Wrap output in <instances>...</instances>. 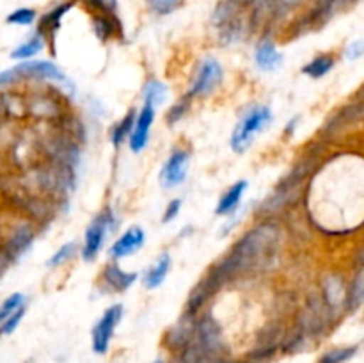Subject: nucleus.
<instances>
[{
  "instance_id": "f257e3e1",
  "label": "nucleus",
  "mask_w": 364,
  "mask_h": 363,
  "mask_svg": "<svg viewBox=\"0 0 364 363\" xmlns=\"http://www.w3.org/2000/svg\"><path fill=\"white\" fill-rule=\"evenodd\" d=\"M281 244V228L272 221H263L235 242L226 256L213 263L205 278L215 292L235 278L263 270L276 260Z\"/></svg>"
},
{
  "instance_id": "f03ea898",
  "label": "nucleus",
  "mask_w": 364,
  "mask_h": 363,
  "mask_svg": "<svg viewBox=\"0 0 364 363\" xmlns=\"http://www.w3.org/2000/svg\"><path fill=\"white\" fill-rule=\"evenodd\" d=\"M28 78V80H48L55 84H70L66 75L57 64L50 60H23L18 66L0 71V85H11Z\"/></svg>"
},
{
  "instance_id": "7ed1b4c3",
  "label": "nucleus",
  "mask_w": 364,
  "mask_h": 363,
  "mask_svg": "<svg viewBox=\"0 0 364 363\" xmlns=\"http://www.w3.org/2000/svg\"><path fill=\"white\" fill-rule=\"evenodd\" d=\"M272 123V110L267 105H255L244 114L231 134V149L235 153H244L252 144L256 135Z\"/></svg>"
},
{
  "instance_id": "20e7f679",
  "label": "nucleus",
  "mask_w": 364,
  "mask_h": 363,
  "mask_svg": "<svg viewBox=\"0 0 364 363\" xmlns=\"http://www.w3.org/2000/svg\"><path fill=\"white\" fill-rule=\"evenodd\" d=\"M117 228V219L114 216L112 209H105L89 223L87 230H85L84 246H82V258L85 262H92L96 260L98 253L102 251L103 244H105L107 235L112 233Z\"/></svg>"
},
{
  "instance_id": "39448f33",
  "label": "nucleus",
  "mask_w": 364,
  "mask_h": 363,
  "mask_svg": "<svg viewBox=\"0 0 364 363\" xmlns=\"http://www.w3.org/2000/svg\"><path fill=\"white\" fill-rule=\"evenodd\" d=\"M123 305H112L102 313L98 322L91 331V347L95 354H105L110 347L114 333L123 319Z\"/></svg>"
},
{
  "instance_id": "423d86ee",
  "label": "nucleus",
  "mask_w": 364,
  "mask_h": 363,
  "mask_svg": "<svg viewBox=\"0 0 364 363\" xmlns=\"http://www.w3.org/2000/svg\"><path fill=\"white\" fill-rule=\"evenodd\" d=\"M194 342L199 345L206 358L224 356V338L220 324L210 313L196 319Z\"/></svg>"
},
{
  "instance_id": "0eeeda50",
  "label": "nucleus",
  "mask_w": 364,
  "mask_h": 363,
  "mask_svg": "<svg viewBox=\"0 0 364 363\" xmlns=\"http://www.w3.org/2000/svg\"><path fill=\"white\" fill-rule=\"evenodd\" d=\"M224 77L223 64L215 59V57H206L201 64L198 66L194 78L191 82V89H188V98H203L208 96L219 88L220 80Z\"/></svg>"
},
{
  "instance_id": "6e6552de",
  "label": "nucleus",
  "mask_w": 364,
  "mask_h": 363,
  "mask_svg": "<svg viewBox=\"0 0 364 363\" xmlns=\"http://www.w3.org/2000/svg\"><path fill=\"white\" fill-rule=\"evenodd\" d=\"M188 160H191L188 149H173V153H171L169 159L164 164L162 171H160V185L164 189H174L183 184L188 174Z\"/></svg>"
},
{
  "instance_id": "1a4fd4ad",
  "label": "nucleus",
  "mask_w": 364,
  "mask_h": 363,
  "mask_svg": "<svg viewBox=\"0 0 364 363\" xmlns=\"http://www.w3.org/2000/svg\"><path fill=\"white\" fill-rule=\"evenodd\" d=\"M196 317L198 315H192V313L185 312L183 317L166 333L164 344L169 349L171 354L183 351L185 347H188L192 344V340H194Z\"/></svg>"
},
{
  "instance_id": "9d476101",
  "label": "nucleus",
  "mask_w": 364,
  "mask_h": 363,
  "mask_svg": "<svg viewBox=\"0 0 364 363\" xmlns=\"http://www.w3.org/2000/svg\"><path fill=\"white\" fill-rule=\"evenodd\" d=\"M153 121H155V107L144 103L135 116L134 128H132V134L128 137V146L134 153H141L148 146Z\"/></svg>"
},
{
  "instance_id": "9b49d317",
  "label": "nucleus",
  "mask_w": 364,
  "mask_h": 363,
  "mask_svg": "<svg viewBox=\"0 0 364 363\" xmlns=\"http://www.w3.org/2000/svg\"><path fill=\"white\" fill-rule=\"evenodd\" d=\"M137 273H128V270L121 269L116 262H110L103 267L102 274H100V283L107 292L123 294L137 281Z\"/></svg>"
},
{
  "instance_id": "f8f14e48",
  "label": "nucleus",
  "mask_w": 364,
  "mask_h": 363,
  "mask_svg": "<svg viewBox=\"0 0 364 363\" xmlns=\"http://www.w3.org/2000/svg\"><path fill=\"white\" fill-rule=\"evenodd\" d=\"M34 237H36V231L34 228H32V224L21 223L11 231V235L7 237L6 244L2 246V249L9 255V258L13 260V262H16V260H20L21 256L31 249L32 242H34Z\"/></svg>"
},
{
  "instance_id": "ddd939ff",
  "label": "nucleus",
  "mask_w": 364,
  "mask_h": 363,
  "mask_svg": "<svg viewBox=\"0 0 364 363\" xmlns=\"http://www.w3.org/2000/svg\"><path fill=\"white\" fill-rule=\"evenodd\" d=\"M364 121V103H352V105L343 107V109L338 110L333 117L329 120V123L326 125L323 132L327 135H336L340 132L348 130L354 125H359Z\"/></svg>"
},
{
  "instance_id": "4468645a",
  "label": "nucleus",
  "mask_w": 364,
  "mask_h": 363,
  "mask_svg": "<svg viewBox=\"0 0 364 363\" xmlns=\"http://www.w3.org/2000/svg\"><path fill=\"white\" fill-rule=\"evenodd\" d=\"M146 242V233L141 226H132L117 238L116 242L110 248V256L114 260H123L128 256L135 255L139 249L144 246Z\"/></svg>"
},
{
  "instance_id": "2eb2a0df",
  "label": "nucleus",
  "mask_w": 364,
  "mask_h": 363,
  "mask_svg": "<svg viewBox=\"0 0 364 363\" xmlns=\"http://www.w3.org/2000/svg\"><path fill=\"white\" fill-rule=\"evenodd\" d=\"M75 6V0H70V2H63L59 4L57 7L50 9L48 13L43 14L39 18V23H38V36H41L45 39V43H52L53 38H55L57 31L60 28V23H63V18L71 7Z\"/></svg>"
},
{
  "instance_id": "dca6fc26",
  "label": "nucleus",
  "mask_w": 364,
  "mask_h": 363,
  "mask_svg": "<svg viewBox=\"0 0 364 363\" xmlns=\"http://www.w3.org/2000/svg\"><path fill=\"white\" fill-rule=\"evenodd\" d=\"M255 63L262 71H274L283 64V53L270 38H263L255 50Z\"/></svg>"
},
{
  "instance_id": "f3484780",
  "label": "nucleus",
  "mask_w": 364,
  "mask_h": 363,
  "mask_svg": "<svg viewBox=\"0 0 364 363\" xmlns=\"http://www.w3.org/2000/svg\"><path fill=\"white\" fill-rule=\"evenodd\" d=\"M247 180H238L224 192L219 198V203L215 206V214L220 217L233 216L238 209H240L242 198H244L245 191H247Z\"/></svg>"
},
{
  "instance_id": "a211bd4d",
  "label": "nucleus",
  "mask_w": 364,
  "mask_h": 363,
  "mask_svg": "<svg viewBox=\"0 0 364 363\" xmlns=\"http://www.w3.org/2000/svg\"><path fill=\"white\" fill-rule=\"evenodd\" d=\"M322 299L331 312H336L341 306L347 305V288L340 276H329L323 281Z\"/></svg>"
},
{
  "instance_id": "6ab92c4d",
  "label": "nucleus",
  "mask_w": 364,
  "mask_h": 363,
  "mask_svg": "<svg viewBox=\"0 0 364 363\" xmlns=\"http://www.w3.org/2000/svg\"><path fill=\"white\" fill-rule=\"evenodd\" d=\"M92 28L102 41H109V39L119 38L123 34V27L116 14H95Z\"/></svg>"
},
{
  "instance_id": "aec40b11",
  "label": "nucleus",
  "mask_w": 364,
  "mask_h": 363,
  "mask_svg": "<svg viewBox=\"0 0 364 363\" xmlns=\"http://www.w3.org/2000/svg\"><path fill=\"white\" fill-rule=\"evenodd\" d=\"M171 270V256L169 253H162V255L156 258V262L146 270L144 278H142V285H144L148 290H155L160 285L164 283V280L167 278Z\"/></svg>"
},
{
  "instance_id": "412c9836",
  "label": "nucleus",
  "mask_w": 364,
  "mask_h": 363,
  "mask_svg": "<svg viewBox=\"0 0 364 363\" xmlns=\"http://www.w3.org/2000/svg\"><path fill=\"white\" fill-rule=\"evenodd\" d=\"M135 116H137V112L132 109L128 110L127 116H123L116 125H112V128H110V142H112L116 148H119L124 141H128V137H130L132 134V128H134Z\"/></svg>"
},
{
  "instance_id": "4be33fe9",
  "label": "nucleus",
  "mask_w": 364,
  "mask_h": 363,
  "mask_svg": "<svg viewBox=\"0 0 364 363\" xmlns=\"http://www.w3.org/2000/svg\"><path fill=\"white\" fill-rule=\"evenodd\" d=\"M334 68V57L329 53H322V56H316L315 59L309 60L304 68H302V73L308 75L311 78H322L329 73Z\"/></svg>"
},
{
  "instance_id": "5701e85b",
  "label": "nucleus",
  "mask_w": 364,
  "mask_h": 363,
  "mask_svg": "<svg viewBox=\"0 0 364 363\" xmlns=\"http://www.w3.org/2000/svg\"><path fill=\"white\" fill-rule=\"evenodd\" d=\"M45 48V39L41 38V36H32V38H28L27 41L21 43L20 46H16V48L11 52V57L16 60H27L31 59V57L38 56L41 50Z\"/></svg>"
},
{
  "instance_id": "b1692460",
  "label": "nucleus",
  "mask_w": 364,
  "mask_h": 363,
  "mask_svg": "<svg viewBox=\"0 0 364 363\" xmlns=\"http://www.w3.org/2000/svg\"><path fill=\"white\" fill-rule=\"evenodd\" d=\"M167 93H169L167 85L164 84V82L153 78V80H149L144 88V103H149V105H153L156 109V107L162 105L164 100L167 98Z\"/></svg>"
},
{
  "instance_id": "393cba45",
  "label": "nucleus",
  "mask_w": 364,
  "mask_h": 363,
  "mask_svg": "<svg viewBox=\"0 0 364 363\" xmlns=\"http://www.w3.org/2000/svg\"><path fill=\"white\" fill-rule=\"evenodd\" d=\"M364 301V265L359 267L358 274L354 276V281L350 285V290L347 292V306L350 310L358 308Z\"/></svg>"
},
{
  "instance_id": "a878e982",
  "label": "nucleus",
  "mask_w": 364,
  "mask_h": 363,
  "mask_svg": "<svg viewBox=\"0 0 364 363\" xmlns=\"http://www.w3.org/2000/svg\"><path fill=\"white\" fill-rule=\"evenodd\" d=\"M355 352H358V345L331 349V351L323 352V354L320 356L318 363H347L348 359L354 358Z\"/></svg>"
},
{
  "instance_id": "bb28decb",
  "label": "nucleus",
  "mask_w": 364,
  "mask_h": 363,
  "mask_svg": "<svg viewBox=\"0 0 364 363\" xmlns=\"http://www.w3.org/2000/svg\"><path fill=\"white\" fill-rule=\"evenodd\" d=\"M38 18L34 9L31 7H20V9L13 11L11 14H7L6 21L11 25H21V27H27V25H32Z\"/></svg>"
},
{
  "instance_id": "cd10ccee",
  "label": "nucleus",
  "mask_w": 364,
  "mask_h": 363,
  "mask_svg": "<svg viewBox=\"0 0 364 363\" xmlns=\"http://www.w3.org/2000/svg\"><path fill=\"white\" fill-rule=\"evenodd\" d=\"M75 251H77V244H75V242H68V244H63L59 249H57L55 253H53L52 256H50V260L46 262V265H48L50 269L63 265V263H66L68 260H70L71 256L75 255Z\"/></svg>"
},
{
  "instance_id": "c85d7f7f",
  "label": "nucleus",
  "mask_w": 364,
  "mask_h": 363,
  "mask_svg": "<svg viewBox=\"0 0 364 363\" xmlns=\"http://www.w3.org/2000/svg\"><path fill=\"white\" fill-rule=\"evenodd\" d=\"M191 109V98L188 96H183L181 100H178L173 107L166 112V121L169 125H176L178 121H181V117L187 114V110Z\"/></svg>"
},
{
  "instance_id": "c756f323",
  "label": "nucleus",
  "mask_w": 364,
  "mask_h": 363,
  "mask_svg": "<svg viewBox=\"0 0 364 363\" xmlns=\"http://www.w3.org/2000/svg\"><path fill=\"white\" fill-rule=\"evenodd\" d=\"M23 305H25V295L23 294L16 292V294L9 295V298H7L6 301L0 305V322H2L4 319H7L11 313L16 312L18 308H21Z\"/></svg>"
},
{
  "instance_id": "7c9ffc66",
  "label": "nucleus",
  "mask_w": 364,
  "mask_h": 363,
  "mask_svg": "<svg viewBox=\"0 0 364 363\" xmlns=\"http://www.w3.org/2000/svg\"><path fill=\"white\" fill-rule=\"evenodd\" d=\"M85 6L96 14H116L117 0H84Z\"/></svg>"
},
{
  "instance_id": "2f4dec72",
  "label": "nucleus",
  "mask_w": 364,
  "mask_h": 363,
  "mask_svg": "<svg viewBox=\"0 0 364 363\" xmlns=\"http://www.w3.org/2000/svg\"><path fill=\"white\" fill-rule=\"evenodd\" d=\"M23 315H25V305L21 306V308H18L14 313H11L7 319H4L2 322H0V335L13 333V331L18 327V324L21 322V319H23Z\"/></svg>"
},
{
  "instance_id": "473e14b6",
  "label": "nucleus",
  "mask_w": 364,
  "mask_h": 363,
  "mask_svg": "<svg viewBox=\"0 0 364 363\" xmlns=\"http://www.w3.org/2000/svg\"><path fill=\"white\" fill-rule=\"evenodd\" d=\"M181 205H183V201H181L180 198H174L171 199L169 203H167L166 210H164V216H162V223L167 224L171 223V221H174L178 217V214H180L181 210Z\"/></svg>"
},
{
  "instance_id": "72a5a7b5",
  "label": "nucleus",
  "mask_w": 364,
  "mask_h": 363,
  "mask_svg": "<svg viewBox=\"0 0 364 363\" xmlns=\"http://www.w3.org/2000/svg\"><path fill=\"white\" fill-rule=\"evenodd\" d=\"M180 6V0H151V9L159 14L173 13Z\"/></svg>"
},
{
  "instance_id": "f704fd0d",
  "label": "nucleus",
  "mask_w": 364,
  "mask_h": 363,
  "mask_svg": "<svg viewBox=\"0 0 364 363\" xmlns=\"http://www.w3.org/2000/svg\"><path fill=\"white\" fill-rule=\"evenodd\" d=\"M364 53V39H358V41L350 43V45L347 46V50H345V56H347V59L354 60L358 59V57H361Z\"/></svg>"
},
{
  "instance_id": "c9c22d12",
  "label": "nucleus",
  "mask_w": 364,
  "mask_h": 363,
  "mask_svg": "<svg viewBox=\"0 0 364 363\" xmlns=\"http://www.w3.org/2000/svg\"><path fill=\"white\" fill-rule=\"evenodd\" d=\"M302 2H306V0H277V9L291 11V9H295V7L301 6Z\"/></svg>"
},
{
  "instance_id": "e433bc0d",
  "label": "nucleus",
  "mask_w": 364,
  "mask_h": 363,
  "mask_svg": "<svg viewBox=\"0 0 364 363\" xmlns=\"http://www.w3.org/2000/svg\"><path fill=\"white\" fill-rule=\"evenodd\" d=\"M11 263H13V260L9 258V255H7L4 249H0V278H2V274L9 269Z\"/></svg>"
},
{
  "instance_id": "4c0bfd02",
  "label": "nucleus",
  "mask_w": 364,
  "mask_h": 363,
  "mask_svg": "<svg viewBox=\"0 0 364 363\" xmlns=\"http://www.w3.org/2000/svg\"><path fill=\"white\" fill-rule=\"evenodd\" d=\"M205 363H233L226 358V356H213V358H206Z\"/></svg>"
},
{
  "instance_id": "58836bf2",
  "label": "nucleus",
  "mask_w": 364,
  "mask_h": 363,
  "mask_svg": "<svg viewBox=\"0 0 364 363\" xmlns=\"http://www.w3.org/2000/svg\"><path fill=\"white\" fill-rule=\"evenodd\" d=\"M352 0H333V13L338 9H343L345 6H348Z\"/></svg>"
},
{
  "instance_id": "ea45409f",
  "label": "nucleus",
  "mask_w": 364,
  "mask_h": 363,
  "mask_svg": "<svg viewBox=\"0 0 364 363\" xmlns=\"http://www.w3.org/2000/svg\"><path fill=\"white\" fill-rule=\"evenodd\" d=\"M155 363H164V362H162V359H156V362H155Z\"/></svg>"
},
{
  "instance_id": "a19ab883",
  "label": "nucleus",
  "mask_w": 364,
  "mask_h": 363,
  "mask_svg": "<svg viewBox=\"0 0 364 363\" xmlns=\"http://www.w3.org/2000/svg\"><path fill=\"white\" fill-rule=\"evenodd\" d=\"M363 95H364V89H363Z\"/></svg>"
}]
</instances>
